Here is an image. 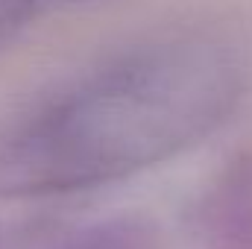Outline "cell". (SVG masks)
Instances as JSON below:
<instances>
[{
  "mask_svg": "<svg viewBox=\"0 0 252 249\" xmlns=\"http://www.w3.org/2000/svg\"><path fill=\"white\" fill-rule=\"evenodd\" d=\"M250 76V47L226 27L150 35L0 132V196H59L161 164L226 124Z\"/></svg>",
  "mask_w": 252,
  "mask_h": 249,
  "instance_id": "cell-1",
  "label": "cell"
},
{
  "mask_svg": "<svg viewBox=\"0 0 252 249\" xmlns=\"http://www.w3.org/2000/svg\"><path fill=\"white\" fill-rule=\"evenodd\" d=\"M202 220L211 238L232 249H252V156L238 158L205 193Z\"/></svg>",
  "mask_w": 252,
  "mask_h": 249,
  "instance_id": "cell-2",
  "label": "cell"
},
{
  "mask_svg": "<svg viewBox=\"0 0 252 249\" xmlns=\"http://www.w3.org/2000/svg\"><path fill=\"white\" fill-rule=\"evenodd\" d=\"M44 249H156V238L138 217H106L50 232Z\"/></svg>",
  "mask_w": 252,
  "mask_h": 249,
  "instance_id": "cell-3",
  "label": "cell"
},
{
  "mask_svg": "<svg viewBox=\"0 0 252 249\" xmlns=\"http://www.w3.org/2000/svg\"><path fill=\"white\" fill-rule=\"evenodd\" d=\"M88 0H0V50L15 44L38 21Z\"/></svg>",
  "mask_w": 252,
  "mask_h": 249,
  "instance_id": "cell-4",
  "label": "cell"
},
{
  "mask_svg": "<svg viewBox=\"0 0 252 249\" xmlns=\"http://www.w3.org/2000/svg\"><path fill=\"white\" fill-rule=\"evenodd\" d=\"M0 249H3V244H0Z\"/></svg>",
  "mask_w": 252,
  "mask_h": 249,
  "instance_id": "cell-5",
  "label": "cell"
}]
</instances>
